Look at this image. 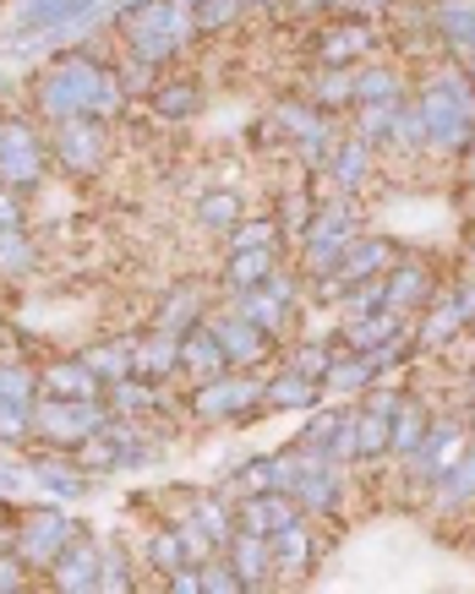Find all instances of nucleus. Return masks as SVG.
I'll use <instances>...</instances> for the list:
<instances>
[{
	"label": "nucleus",
	"instance_id": "obj_1",
	"mask_svg": "<svg viewBox=\"0 0 475 594\" xmlns=\"http://www.w3.org/2000/svg\"><path fill=\"white\" fill-rule=\"evenodd\" d=\"M39 175V143H28L23 132H12L7 143H0V186H23Z\"/></svg>",
	"mask_w": 475,
	"mask_h": 594
},
{
	"label": "nucleus",
	"instance_id": "obj_2",
	"mask_svg": "<svg viewBox=\"0 0 475 594\" xmlns=\"http://www.w3.org/2000/svg\"><path fill=\"white\" fill-rule=\"evenodd\" d=\"M235 540V578H241V589H252V583H263V572H268V540L257 534V529H246V534H230Z\"/></svg>",
	"mask_w": 475,
	"mask_h": 594
},
{
	"label": "nucleus",
	"instance_id": "obj_3",
	"mask_svg": "<svg viewBox=\"0 0 475 594\" xmlns=\"http://www.w3.org/2000/svg\"><path fill=\"white\" fill-rule=\"evenodd\" d=\"M61 534H72L61 518H28V529H23V550H28V561H56V550L72 545V540H61Z\"/></svg>",
	"mask_w": 475,
	"mask_h": 594
},
{
	"label": "nucleus",
	"instance_id": "obj_4",
	"mask_svg": "<svg viewBox=\"0 0 475 594\" xmlns=\"http://www.w3.org/2000/svg\"><path fill=\"white\" fill-rule=\"evenodd\" d=\"M50 572H56V583H61V589H94V583H99L94 550H88L83 540H72V556H56V561H50Z\"/></svg>",
	"mask_w": 475,
	"mask_h": 594
},
{
	"label": "nucleus",
	"instance_id": "obj_5",
	"mask_svg": "<svg viewBox=\"0 0 475 594\" xmlns=\"http://www.w3.org/2000/svg\"><path fill=\"white\" fill-rule=\"evenodd\" d=\"M241 398H263V387H257V382H224V387L214 382V387L197 393V409H203V414H235Z\"/></svg>",
	"mask_w": 475,
	"mask_h": 594
},
{
	"label": "nucleus",
	"instance_id": "obj_6",
	"mask_svg": "<svg viewBox=\"0 0 475 594\" xmlns=\"http://www.w3.org/2000/svg\"><path fill=\"white\" fill-rule=\"evenodd\" d=\"M382 262H388V246H377V240H366V246H355V251L344 246V251H339V279H344V284H361V279H372Z\"/></svg>",
	"mask_w": 475,
	"mask_h": 594
},
{
	"label": "nucleus",
	"instance_id": "obj_7",
	"mask_svg": "<svg viewBox=\"0 0 475 594\" xmlns=\"http://www.w3.org/2000/svg\"><path fill=\"white\" fill-rule=\"evenodd\" d=\"M214 327V338L224 344V355L230 360H252V355H263V338H257V327L241 317V322H208Z\"/></svg>",
	"mask_w": 475,
	"mask_h": 594
},
{
	"label": "nucleus",
	"instance_id": "obj_8",
	"mask_svg": "<svg viewBox=\"0 0 475 594\" xmlns=\"http://www.w3.org/2000/svg\"><path fill=\"white\" fill-rule=\"evenodd\" d=\"M273 279V257H268V246H257V251H235V262H230V284L235 289H257V284H268Z\"/></svg>",
	"mask_w": 475,
	"mask_h": 594
},
{
	"label": "nucleus",
	"instance_id": "obj_9",
	"mask_svg": "<svg viewBox=\"0 0 475 594\" xmlns=\"http://www.w3.org/2000/svg\"><path fill=\"white\" fill-rule=\"evenodd\" d=\"M181 360L192 366V371H224V344L214 338V327H203V333H192L186 344H181Z\"/></svg>",
	"mask_w": 475,
	"mask_h": 594
},
{
	"label": "nucleus",
	"instance_id": "obj_10",
	"mask_svg": "<svg viewBox=\"0 0 475 594\" xmlns=\"http://www.w3.org/2000/svg\"><path fill=\"white\" fill-rule=\"evenodd\" d=\"M263 398H268V404H279V409H295V404H312V398H317V387H312L301 371H290V376H279Z\"/></svg>",
	"mask_w": 475,
	"mask_h": 594
},
{
	"label": "nucleus",
	"instance_id": "obj_11",
	"mask_svg": "<svg viewBox=\"0 0 475 594\" xmlns=\"http://www.w3.org/2000/svg\"><path fill=\"white\" fill-rule=\"evenodd\" d=\"M45 387H56V393H77V398H88L94 387H99V376L77 360V366H61V371H50L45 376Z\"/></svg>",
	"mask_w": 475,
	"mask_h": 594
},
{
	"label": "nucleus",
	"instance_id": "obj_12",
	"mask_svg": "<svg viewBox=\"0 0 475 594\" xmlns=\"http://www.w3.org/2000/svg\"><path fill=\"white\" fill-rule=\"evenodd\" d=\"M235 197L230 191H219V197H203V208H197V219H203V230H230L235 224Z\"/></svg>",
	"mask_w": 475,
	"mask_h": 594
},
{
	"label": "nucleus",
	"instance_id": "obj_13",
	"mask_svg": "<svg viewBox=\"0 0 475 594\" xmlns=\"http://www.w3.org/2000/svg\"><path fill=\"white\" fill-rule=\"evenodd\" d=\"M126 355H137V349H94V355H83V366L94 371V376H126Z\"/></svg>",
	"mask_w": 475,
	"mask_h": 594
},
{
	"label": "nucleus",
	"instance_id": "obj_14",
	"mask_svg": "<svg viewBox=\"0 0 475 594\" xmlns=\"http://www.w3.org/2000/svg\"><path fill=\"white\" fill-rule=\"evenodd\" d=\"M110 398H115V409H137V414L154 404V393H148L143 382H115V387H110Z\"/></svg>",
	"mask_w": 475,
	"mask_h": 594
},
{
	"label": "nucleus",
	"instance_id": "obj_15",
	"mask_svg": "<svg viewBox=\"0 0 475 594\" xmlns=\"http://www.w3.org/2000/svg\"><path fill=\"white\" fill-rule=\"evenodd\" d=\"M159 110L165 115H192L197 110V94L192 88H159Z\"/></svg>",
	"mask_w": 475,
	"mask_h": 594
},
{
	"label": "nucleus",
	"instance_id": "obj_16",
	"mask_svg": "<svg viewBox=\"0 0 475 594\" xmlns=\"http://www.w3.org/2000/svg\"><path fill=\"white\" fill-rule=\"evenodd\" d=\"M273 240V224L263 219V224H241V235L230 240V251H257V246H268Z\"/></svg>",
	"mask_w": 475,
	"mask_h": 594
},
{
	"label": "nucleus",
	"instance_id": "obj_17",
	"mask_svg": "<svg viewBox=\"0 0 475 594\" xmlns=\"http://www.w3.org/2000/svg\"><path fill=\"white\" fill-rule=\"evenodd\" d=\"M366 45H372V39H366L361 28H355V34H339V39H328V61L339 66V61H350V55H355V50H366Z\"/></svg>",
	"mask_w": 475,
	"mask_h": 594
},
{
	"label": "nucleus",
	"instance_id": "obj_18",
	"mask_svg": "<svg viewBox=\"0 0 475 594\" xmlns=\"http://www.w3.org/2000/svg\"><path fill=\"white\" fill-rule=\"evenodd\" d=\"M148 556H154L165 572H170V567H181V534H159V540L148 545Z\"/></svg>",
	"mask_w": 475,
	"mask_h": 594
},
{
	"label": "nucleus",
	"instance_id": "obj_19",
	"mask_svg": "<svg viewBox=\"0 0 475 594\" xmlns=\"http://www.w3.org/2000/svg\"><path fill=\"white\" fill-rule=\"evenodd\" d=\"M203 589H241V578H235V567H224V561H214V567L203 572Z\"/></svg>",
	"mask_w": 475,
	"mask_h": 594
},
{
	"label": "nucleus",
	"instance_id": "obj_20",
	"mask_svg": "<svg viewBox=\"0 0 475 594\" xmlns=\"http://www.w3.org/2000/svg\"><path fill=\"white\" fill-rule=\"evenodd\" d=\"M23 583V567L17 561H0V589H17Z\"/></svg>",
	"mask_w": 475,
	"mask_h": 594
},
{
	"label": "nucleus",
	"instance_id": "obj_21",
	"mask_svg": "<svg viewBox=\"0 0 475 594\" xmlns=\"http://www.w3.org/2000/svg\"><path fill=\"white\" fill-rule=\"evenodd\" d=\"M0 224H17V202L7 191H0Z\"/></svg>",
	"mask_w": 475,
	"mask_h": 594
}]
</instances>
